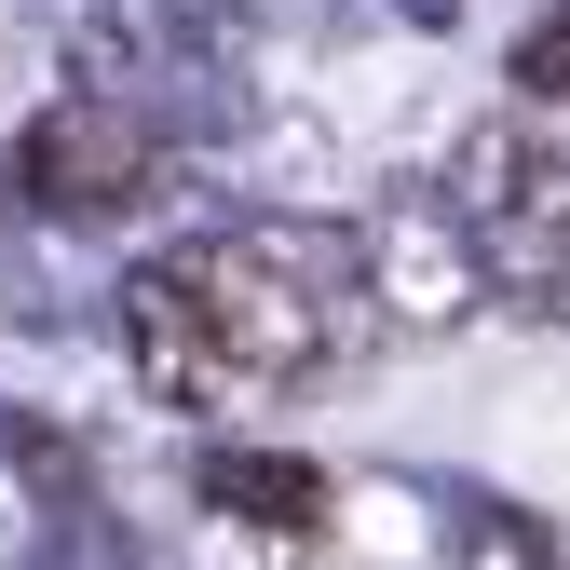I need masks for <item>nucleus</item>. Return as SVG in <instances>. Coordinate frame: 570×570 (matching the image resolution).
Here are the masks:
<instances>
[{"instance_id": "1", "label": "nucleus", "mask_w": 570, "mask_h": 570, "mask_svg": "<svg viewBox=\"0 0 570 570\" xmlns=\"http://www.w3.org/2000/svg\"><path fill=\"white\" fill-rule=\"evenodd\" d=\"M353 340H367V272H353V232H326V218H232L150 272H122L136 381L204 421L340 367Z\"/></svg>"}, {"instance_id": "2", "label": "nucleus", "mask_w": 570, "mask_h": 570, "mask_svg": "<svg viewBox=\"0 0 570 570\" xmlns=\"http://www.w3.org/2000/svg\"><path fill=\"white\" fill-rule=\"evenodd\" d=\"M449 232L475 258V285L530 326H570V150L543 122H475L449 150Z\"/></svg>"}, {"instance_id": "3", "label": "nucleus", "mask_w": 570, "mask_h": 570, "mask_svg": "<svg viewBox=\"0 0 570 570\" xmlns=\"http://www.w3.org/2000/svg\"><path fill=\"white\" fill-rule=\"evenodd\" d=\"M150 177H164V136L136 122V109H109V96H55V109L14 136V190L41 204L55 232H109V218H136V204H150Z\"/></svg>"}, {"instance_id": "4", "label": "nucleus", "mask_w": 570, "mask_h": 570, "mask_svg": "<svg viewBox=\"0 0 570 570\" xmlns=\"http://www.w3.org/2000/svg\"><path fill=\"white\" fill-rule=\"evenodd\" d=\"M353 272H367V313L381 326H449V313H475V258H462V232H449L435 190H394L381 218L353 232Z\"/></svg>"}, {"instance_id": "5", "label": "nucleus", "mask_w": 570, "mask_h": 570, "mask_svg": "<svg viewBox=\"0 0 570 570\" xmlns=\"http://www.w3.org/2000/svg\"><path fill=\"white\" fill-rule=\"evenodd\" d=\"M190 489H204L218 517H245V530H313V517H326V475H313L299 449H204Z\"/></svg>"}, {"instance_id": "6", "label": "nucleus", "mask_w": 570, "mask_h": 570, "mask_svg": "<svg viewBox=\"0 0 570 570\" xmlns=\"http://www.w3.org/2000/svg\"><path fill=\"white\" fill-rule=\"evenodd\" d=\"M462 570H557V543L517 530V503H462Z\"/></svg>"}, {"instance_id": "7", "label": "nucleus", "mask_w": 570, "mask_h": 570, "mask_svg": "<svg viewBox=\"0 0 570 570\" xmlns=\"http://www.w3.org/2000/svg\"><path fill=\"white\" fill-rule=\"evenodd\" d=\"M517 96L530 109H570V0H543V28L517 41Z\"/></svg>"}]
</instances>
